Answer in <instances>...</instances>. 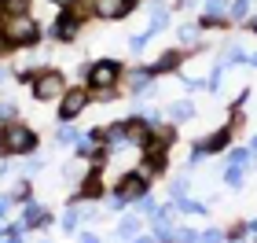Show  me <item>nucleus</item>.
<instances>
[{"label": "nucleus", "instance_id": "f257e3e1", "mask_svg": "<svg viewBox=\"0 0 257 243\" xmlns=\"http://www.w3.org/2000/svg\"><path fill=\"white\" fill-rule=\"evenodd\" d=\"M4 147L11 155H30L33 147H37V133L30 129V125H22V122H8V129H4Z\"/></svg>", "mask_w": 257, "mask_h": 243}, {"label": "nucleus", "instance_id": "f03ea898", "mask_svg": "<svg viewBox=\"0 0 257 243\" xmlns=\"http://www.w3.org/2000/svg\"><path fill=\"white\" fill-rule=\"evenodd\" d=\"M4 37H8V44H33L41 37V26L30 15H11L4 26Z\"/></svg>", "mask_w": 257, "mask_h": 243}, {"label": "nucleus", "instance_id": "7ed1b4c3", "mask_svg": "<svg viewBox=\"0 0 257 243\" xmlns=\"http://www.w3.org/2000/svg\"><path fill=\"white\" fill-rule=\"evenodd\" d=\"M63 92H66V77L59 70H44L33 81V96L37 100H55V96H63Z\"/></svg>", "mask_w": 257, "mask_h": 243}, {"label": "nucleus", "instance_id": "20e7f679", "mask_svg": "<svg viewBox=\"0 0 257 243\" xmlns=\"http://www.w3.org/2000/svg\"><path fill=\"white\" fill-rule=\"evenodd\" d=\"M114 81H118V63L114 59H103V63H96L88 70V85L92 89H114Z\"/></svg>", "mask_w": 257, "mask_h": 243}, {"label": "nucleus", "instance_id": "39448f33", "mask_svg": "<svg viewBox=\"0 0 257 243\" xmlns=\"http://www.w3.org/2000/svg\"><path fill=\"white\" fill-rule=\"evenodd\" d=\"M228 136H231V129H220V133H213V136H206V140H198V144H195V151H191V162H198L202 155H217V151H224V147H228Z\"/></svg>", "mask_w": 257, "mask_h": 243}, {"label": "nucleus", "instance_id": "423d86ee", "mask_svg": "<svg viewBox=\"0 0 257 243\" xmlns=\"http://www.w3.org/2000/svg\"><path fill=\"white\" fill-rule=\"evenodd\" d=\"M85 103H88V92H81V89H70L66 96H63V103H59V118H74V114H81L85 111Z\"/></svg>", "mask_w": 257, "mask_h": 243}, {"label": "nucleus", "instance_id": "0eeeda50", "mask_svg": "<svg viewBox=\"0 0 257 243\" xmlns=\"http://www.w3.org/2000/svg\"><path fill=\"white\" fill-rule=\"evenodd\" d=\"M96 11H99V19H121L133 11V0H99Z\"/></svg>", "mask_w": 257, "mask_h": 243}, {"label": "nucleus", "instance_id": "6e6552de", "mask_svg": "<svg viewBox=\"0 0 257 243\" xmlns=\"http://www.w3.org/2000/svg\"><path fill=\"white\" fill-rule=\"evenodd\" d=\"M144 177H140V173H133V177H125L121 184H118V199L125 203V199H136V195H144Z\"/></svg>", "mask_w": 257, "mask_h": 243}, {"label": "nucleus", "instance_id": "1a4fd4ad", "mask_svg": "<svg viewBox=\"0 0 257 243\" xmlns=\"http://www.w3.org/2000/svg\"><path fill=\"white\" fill-rule=\"evenodd\" d=\"M177 63H180V55L166 52V55H158V59L151 63V74H169V70H177Z\"/></svg>", "mask_w": 257, "mask_h": 243}, {"label": "nucleus", "instance_id": "9d476101", "mask_svg": "<svg viewBox=\"0 0 257 243\" xmlns=\"http://www.w3.org/2000/svg\"><path fill=\"white\" fill-rule=\"evenodd\" d=\"M55 37H59V41H74L77 37V19L63 15L59 22H55Z\"/></svg>", "mask_w": 257, "mask_h": 243}, {"label": "nucleus", "instance_id": "9b49d317", "mask_svg": "<svg viewBox=\"0 0 257 243\" xmlns=\"http://www.w3.org/2000/svg\"><path fill=\"white\" fill-rule=\"evenodd\" d=\"M191 114H195V103H188V100H180V103H173V107H169V118L173 122H188Z\"/></svg>", "mask_w": 257, "mask_h": 243}, {"label": "nucleus", "instance_id": "f8f14e48", "mask_svg": "<svg viewBox=\"0 0 257 243\" xmlns=\"http://www.w3.org/2000/svg\"><path fill=\"white\" fill-rule=\"evenodd\" d=\"M44 221H48V217H44V210H41L37 203H30V206H26V217H22V225H44Z\"/></svg>", "mask_w": 257, "mask_h": 243}, {"label": "nucleus", "instance_id": "ddd939ff", "mask_svg": "<svg viewBox=\"0 0 257 243\" xmlns=\"http://www.w3.org/2000/svg\"><path fill=\"white\" fill-rule=\"evenodd\" d=\"M99 192H103L99 173H88V181H85V188H81V195H99Z\"/></svg>", "mask_w": 257, "mask_h": 243}, {"label": "nucleus", "instance_id": "4468645a", "mask_svg": "<svg viewBox=\"0 0 257 243\" xmlns=\"http://www.w3.org/2000/svg\"><path fill=\"white\" fill-rule=\"evenodd\" d=\"M140 232V221H136V217H125V221L118 225V236L121 239H128V236H136Z\"/></svg>", "mask_w": 257, "mask_h": 243}, {"label": "nucleus", "instance_id": "2eb2a0df", "mask_svg": "<svg viewBox=\"0 0 257 243\" xmlns=\"http://www.w3.org/2000/svg\"><path fill=\"white\" fill-rule=\"evenodd\" d=\"M166 22H169V11H166V8H155V11H151V30H166Z\"/></svg>", "mask_w": 257, "mask_h": 243}, {"label": "nucleus", "instance_id": "dca6fc26", "mask_svg": "<svg viewBox=\"0 0 257 243\" xmlns=\"http://www.w3.org/2000/svg\"><path fill=\"white\" fill-rule=\"evenodd\" d=\"M209 19H220V15H224V11H228V0H209Z\"/></svg>", "mask_w": 257, "mask_h": 243}, {"label": "nucleus", "instance_id": "f3484780", "mask_svg": "<svg viewBox=\"0 0 257 243\" xmlns=\"http://www.w3.org/2000/svg\"><path fill=\"white\" fill-rule=\"evenodd\" d=\"M173 239H177V243H198V232H191V228H177Z\"/></svg>", "mask_w": 257, "mask_h": 243}, {"label": "nucleus", "instance_id": "a211bd4d", "mask_svg": "<svg viewBox=\"0 0 257 243\" xmlns=\"http://www.w3.org/2000/svg\"><path fill=\"white\" fill-rule=\"evenodd\" d=\"M180 210H184V214H206V206L195 203V199H180Z\"/></svg>", "mask_w": 257, "mask_h": 243}, {"label": "nucleus", "instance_id": "6ab92c4d", "mask_svg": "<svg viewBox=\"0 0 257 243\" xmlns=\"http://www.w3.org/2000/svg\"><path fill=\"white\" fill-rule=\"evenodd\" d=\"M15 118V100H0V122Z\"/></svg>", "mask_w": 257, "mask_h": 243}, {"label": "nucleus", "instance_id": "aec40b11", "mask_svg": "<svg viewBox=\"0 0 257 243\" xmlns=\"http://www.w3.org/2000/svg\"><path fill=\"white\" fill-rule=\"evenodd\" d=\"M228 184H231V188L242 184V166H228Z\"/></svg>", "mask_w": 257, "mask_h": 243}, {"label": "nucleus", "instance_id": "412c9836", "mask_svg": "<svg viewBox=\"0 0 257 243\" xmlns=\"http://www.w3.org/2000/svg\"><path fill=\"white\" fill-rule=\"evenodd\" d=\"M0 8L11 11V15H22V8H26V4H22V0H0Z\"/></svg>", "mask_w": 257, "mask_h": 243}, {"label": "nucleus", "instance_id": "4be33fe9", "mask_svg": "<svg viewBox=\"0 0 257 243\" xmlns=\"http://www.w3.org/2000/svg\"><path fill=\"white\" fill-rule=\"evenodd\" d=\"M180 41L195 44V41H198V26H180Z\"/></svg>", "mask_w": 257, "mask_h": 243}, {"label": "nucleus", "instance_id": "5701e85b", "mask_svg": "<svg viewBox=\"0 0 257 243\" xmlns=\"http://www.w3.org/2000/svg\"><path fill=\"white\" fill-rule=\"evenodd\" d=\"M70 140H77V133L70 129V125H63V129H59V144H70Z\"/></svg>", "mask_w": 257, "mask_h": 243}, {"label": "nucleus", "instance_id": "b1692460", "mask_svg": "<svg viewBox=\"0 0 257 243\" xmlns=\"http://www.w3.org/2000/svg\"><path fill=\"white\" fill-rule=\"evenodd\" d=\"M74 225H77V210H66V214H63V228L70 232V228H74Z\"/></svg>", "mask_w": 257, "mask_h": 243}, {"label": "nucleus", "instance_id": "393cba45", "mask_svg": "<svg viewBox=\"0 0 257 243\" xmlns=\"http://www.w3.org/2000/svg\"><path fill=\"white\" fill-rule=\"evenodd\" d=\"M231 11H235L239 19H246V11H250V0H235V8H231Z\"/></svg>", "mask_w": 257, "mask_h": 243}, {"label": "nucleus", "instance_id": "a878e982", "mask_svg": "<svg viewBox=\"0 0 257 243\" xmlns=\"http://www.w3.org/2000/svg\"><path fill=\"white\" fill-rule=\"evenodd\" d=\"M242 162H250V151H235L231 155V166H242Z\"/></svg>", "mask_w": 257, "mask_h": 243}, {"label": "nucleus", "instance_id": "bb28decb", "mask_svg": "<svg viewBox=\"0 0 257 243\" xmlns=\"http://www.w3.org/2000/svg\"><path fill=\"white\" fill-rule=\"evenodd\" d=\"M26 192H30V188H26V181H22V184H15V192H11V199H26Z\"/></svg>", "mask_w": 257, "mask_h": 243}, {"label": "nucleus", "instance_id": "cd10ccee", "mask_svg": "<svg viewBox=\"0 0 257 243\" xmlns=\"http://www.w3.org/2000/svg\"><path fill=\"white\" fill-rule=\"evenodd\" d=\"M198 239H202V243H220V232H217V228H209V232L198 236Z\"/></svg>", "mask_w": 257, "mask_h": 243}, {"label": "nucleus", "instance_id": "c85d7f7f", "mask_svg": "<svg viewBox=\"0 0 257 243\" xmlns=\"http://www.w3.org/2000/svg\"><path fill=\"white\" fill-rule=\"evenodd\" d=\"M81 243H99V236H92V232H85V236H81Z\"/></svg>", "mask_w": 257, "mask_h": 243}, {"label": "nucleus", "instance_id": "c756f323", "mask_svg": "<svg viewBox=\"0 0 257 243\" xmlns=\"http://www.w3.org/2000/svg\"><path fill=\"white\" fill-rule=\"evenodd\" d=\"M52 4H59V8H70V4H74V0H52Z\"/></svg>", "mask_w": 257, "mask_h": 243}, {"label": "nucleus", "instance_id": "7c9ffc66", "mask_svg": "<svg viewBox=\"0 0 257 243\" xmlns=\"http://www.w3.org/2000/svg\"><path fill=\"white\" fill-rule=\"evenodd\" d=\"M246 63H250V66H257V52H253V55H246Z\"/></svg>", "mask_w": 257, "mask_h": 243}, {"label": "nucleus", "instance_id": "2f4dec72", "mask_svg": "<svg viewBox=\"0 0 257 243\" xmlns=\"http://www.w3.org/2000/svg\"><path fill=\"white\" fill-rule=\"evenodd\" d=\"M133 243H155V239H133Z\"/></svg>", "mask_w": 257, "mask_h": 243}, {"label": "nucleus", "instance_id": "473e14b6", "mask_svg": "<svg viewBox=\"0 0 257 243\" xmlns=\"http://www.w3.org/2000/svg\"><path fill=\"white\" fill-rule=\"evenodd\" d=\"M4 77H8V70H0V81H4Z\"/></svg>", "mask_w": 257, "mask_h": 243}, {"label": "nucleus", "instance_id": "72a5a7b5", "mask_svg": "<svg viewBox=\"0 0 257 243\" xmlns=\"http://www.w3.org/2000/svg\"><path fill=\"white\" fill-rule=\"evenodd\" d=\"M250 147H253V151H257V136H253V144H250Z\"/></svg>", "mask_w": 257, "mask_h": 243}, {"label": "nucleus", "instance_id": "f704fd0d", "mask_svg": "<svg viewBox=\"0 0 257 243\" xmlns=\"http://www.w3.org/2000/svg\"><path fill=\"white\" fill-rule=\"evenodd\" d=\"M0 33H4V26H0Z\"/></svg>", "mask_w": 257, "mask_h": 243}]
</instances>
